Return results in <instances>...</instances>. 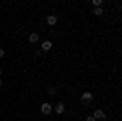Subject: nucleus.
Here are the masks:
<instances>
[{"instance_id": "obj_1", "label": "nucleus", "mask_w": 122, "mask_h": 121, "mask_svg": "<svg viewBox=\"0 0 122 121\" xmlns=\"http://www.w3.org/2000/svg\"><path fill=\"white\" fill-rule=\"evenodd\" d=\"M80 102L81 105H88V103L93 102V93L91 92H83L81 93V97H80Z\"/></svg>"}, {"instance_id": "obj_2", "label": "nucleus", "mask_w": 122, "mask_h": 121, "mask_svg": "<svg viewBox=\"0 0 122 121\" xmlns=\"http://www.w3.org/2000/svg\"><path fill=\"white\" fill-rule=\"evenodd\" d=\"M41 111H42V115H51L52 113V105H49V103H42L41 105Z\"/></svg>"}, {"instance_id": "obj_3", "label": "nucleus", "mask_w": 122, "mask_h": 121, "mask_svg": "<svg viewBox=\"0 0 122 121\" xmlns=\"http://www.w3.org/2000/svg\"><path fill=\"white\" fill-rule=\"evenodd\" d=\"M93 118H94V120H104V118H106V113H104L103 110L98 108V110L93 113Z\"/></svg>"}, {"instance_id": "obj_4", "label": "nucleus", "mask_w": 122, "mask_h": 121, "mask_svg": "<svg viewBox=\"0 0 122 121\" xmlns=\"http://www.w3.org/2000/svg\"><path fill=\"white\" fill-rule=\"evenodd\" d=\"M54 110H56L57 115H64V111H65V105H64V103H57Z\"/></svg>"}, {"instance_id": "obj_5", "label": "nucleus", "mask_w": 122, "mask_h": 121, "mask_svg": "<svg viewBox=\"0 0 122 121\" xmlns=\"http://www.w3.org/2000/svg\"><path fill=\"white\" fill-rule=\"evenodd\" d=\"M56 23H57V17L56 15H49V17H47V25H49V26H54Z\"/></svg>"}, {"instance_id": "obj_6", "label": "nucleus", "mask_w": 122, "mask_h": 121, "mask_svg": "<svg viewBox=\"0 0 122 121\" xmlns=\"http://www.w3.org/2000/svg\"><path fill=\"white\" fill-rule=\"evenodd\" d=\"M51 47H52V41H44L41 44V49L42 51H51Z\"/></svg>"}, {"instance_id": "obj_7", "label": "nucleus", "mask_w": 122, "mask_h": 121, "mask_svg": "<svg viewBox=\"0 0 122 121\" xmlns=\"http://www.w3.org/2000/svg\"><path fill=\"white\" fill-rule=\"evenodd\" d=\"M28 41L29 43H38L39 41V35L38 33H31V35L28 36Z\"/></svg>"}, {"instance_id": "obj_8", "label": "nucleus", "mask_w": 122, "mask_h": 121, "mask_svg": "<svg viewBox=\"0 0 122 121\" xmlns=\"http://www.w3.org/2000/svg\"><path fill=\"white\" fill-rule=\"evenodd\" d=\"M93 13L96 15V17H103L104 12H103V8H94V10H93Z\"/></svg>"}, {"instance_id": "obj_9", "label": "nucleus", "mask_w": 122, "mask_h": 121, "mask_svg": "<svg viewBox=\"0 0 122 121\" xmlns=\"http://www.w3.org/2000/svg\"><path fill=\"white\" fill-rule=\"evenodd\" d=\"M93 5H94V8H101V5H103V0H93Z\"/></svg>"}, {"instance_id": "obj_10", "label": "nucleus", "mask_w": 122, "mask_h": 121, "mask_svg": "<svg viewBox=\"0 0 122 121\" xmlns=\"http://www.w3.org/2000/svg\"><path fill=\"white\" fill-rule=\"evenodd\" d=\"M47 93H49V95H56V87H51V88L47 90Z\"/></svg>"}, {"instance_id": "obj_11", "label": "nucleus", "mask_w": 122, "mask_h": 121, "mask_svg": "<svg viewBox=\"0 0 122 121\" xmlns=\"http://www.w3.org/2000/svg\"><path fill=\"white\" fill-rule=\"evenodd\" d=\"M86 121H96V120H94L93 115H91V116H86Z\"/></svg>"}, {"instance_id": "obj_12", "label": "nucleus", "mask_w": 122, "mask_h": 121, "mask_svg": "<svg viewBox=\"0 0 122 121\" xmlns=\"http://www.w3.org/2000/svg\"><path fill=\"white\" fill-rule=\"evenodd\" d=\"M3 56H5V51H3V49L0 47V57H3Z\"/></svg>"}, {"instance_id": "obj_13", "label": "nucleus", "mask_w": 122, "mask_h": 121, "mask_svg": "<svg viewBox=\"0 0 122 121\" xmlns=\"http://www.w3.org/2000/svg\"><path fill=\"white\" fill-rule=\"evenodd\" d=\"M2 74H3V70H2V69H0V77H2Z\"/></svg>"}, {"instance_id": "obj_14", "label": "nucleus", "mask_w": 122, "mask_h": 121, "mask_svg": "<svg viewBox=\"0 0 122 121\" xmlns=\"http://www.w3.org/2000/svg\"><path fill=\"white\" fill-rule=\"evenodd\" d=\"M0 87H2V79H0Z\"/></svg>"}]
</instances>
